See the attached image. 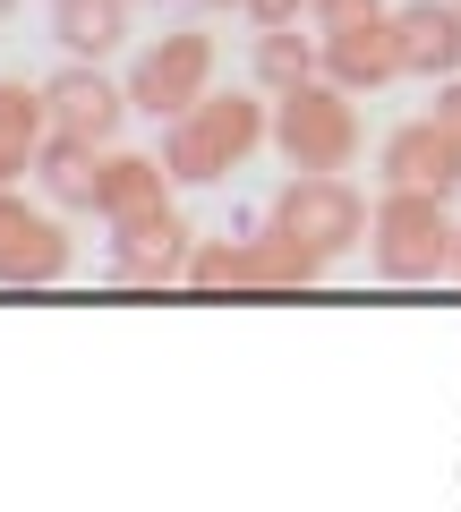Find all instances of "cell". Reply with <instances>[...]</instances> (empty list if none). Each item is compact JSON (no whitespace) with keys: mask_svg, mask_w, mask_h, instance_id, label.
Instances as JSON below:
<instances>
[{"mask_svg":"<svg viewBox=\"0 0 461 512\" xmlns=\"http://www.w3.org/2000/svg\"><path fill=\"white\" fill-rule=\"evenodd\" d=\"M265 137H274V111H265L257 94H205L180 120H163V171L180 188H214V180H231Z\"/></svg>","mask_w":461,"mask_h":512,"instance_id":"cell-1","label":"cell"},{"mask_svg":"<svg viewBox=\"0 0 461 512\" xmlns=\"http://www.w3.org/2000/svg\"><path fill=\"white\" fill-rule=\"evenodd\" d=\"M274 222L282 239H299V248L316 256V265H333V256H351V248H368V222H376V205L359 197L342 171H291V180L274 188Z\"/></svg>","mask_w":461,"mask_h":512,"instance_id":"cell-2","label":"cell"},{"mask_svg":"<svg viewBox=\"0 0 461 512\" xmlns=\"http://www.w3.org/2000/svg\"><path fill=\"white\" fill-rule=\"evenodd\" d=\"M274 146L291 154V171H351L368 128H359V94H342L333 77L274 94Z\"/></svg>","mask_w":461,"mask_h":512,"instance_id":"cell-3","label":"cell"},{"mask_svg":"<svg viewBox=\"0 0 461 512\" xmlns=\"http://www.w3.org/2000/svg\"><path fill=\"white\" fill-rule=\"evenodd\" d=\"M453 231L461 222L444 214V197L385 188L376 197V222H368V256H376L385 282H436V274H453Z\"/></svg>","mask_w":461,"mask_h":512,"instance_id":"cell-4","label":"cell"},{"mask_svg":"<svg viewBox=\"0 0 461 512\" xmlns=\"http://www.w3.org/2000/svg\"><path fill=\"white\" fill-rule=\"evenodd\" d=\"M205 94H214V35H205V26H171V35H154L146 52L129 60V103L146 111V120H180Z\"/></svg>","mask_w":461,"mask_h":512,"instance_id":"cell-5","label":"cell"},{"mask_svg":"<svg viewBox=\"0 0 461 512\" xmlns=\"http://www.w3.org/2000/svg\"><path fill=\"white\" fill-rule=\"evenodd\" d=\"M188 256H197L188 214L180 205H154V214H137V222H111L103 282L111 291H171V282H188Z\"/></svg>","mask_w":461,"mask_h":512,"instance_id":"cell-6","label":"cell"},{"mask_svg":"<svg viewBox=\"0 0 461 512\" xmlns=\"http://www.w3.org/2000/svg\"><path fill=\"white\" fill-rule=\"evenodd\" d=\"M69 265H77L69 222L26 205L18 188H0V282L9 291H52V282H69Z\"/></svg>","mask_w":461,"mask_h":512,"instance_id":"cell-7","label":"cell"},{"mask_svg":"<svg viewBox=\"0 0 461 512\" xmlns=\"http://www.w3.org/2000/svg\"><path fill=\"white\" fill-rule=\"evenodd\" d=\"M43 111H52L60 137H86V146H111L120 120H129V77H103V60H60L43 77Z\"/></svg>","mask_w":461,"mask_h":512,"instance_id":"cell-8","label":"cell"},{"mask_svg":"<svg viewBox=\"0 0 461 512\" xmlns=\"http://www.w3.org/2000/svg\"><path fill=\"white\" fill-rule=\"evenodd\" d=\"M316 77H333L342 94H376L402 77V52H393V9L368 26H333V35H316Z\"/></svg>","mask_w":461,"mask_h":512,"instance_id":"cell-9","label":"cell"},{"mask_svg":"<svg viewBox=\"0 0 461 512\" xmlns=\"http://www.w3.org/2000/svg\"><path fill=\"white\" fill-rule=\"evenodd\" d=\"M393 52H402V77H461V0H402L393 9Z\"/></svg>","mask_w":461,"mask_h":512,"instance_id":"cell-10","label":"cell"},{"mask_svg":"<svg viewBox=\"0 0 461 512\" xmlns=\"http://www.w3.org/2000/svg\"><path fill=\"white\" fill-rule=\"evenodd\" d=\"M385 188H427V197H453L461 188V137L427 111V120H402L385 137Z\"/></svg>","mask_w":461,"mask_h":512,"instance_id":"cell-11","label":"cell"},{"mask_svg":"<svg viewBox=\"0 0 461 512\" xmlns=\"http://www.w3.org/2000/svg\"><path fill=\"white\" fill-rule=\"evenodd\" d=\"M154 205H171L163 154H120V146H111L103 154V180H94V214H103V222H137V214H154Z\"/></svg>","mask_w":461,"mask_h":512,"instance_id":"cell-12","label":"cell"},{"mask_svg":"<svg viewBox=\"0 0 461 512\" xmlns=\"http://www.w3.org/2000/svg\"><path fill=\"white\" fill-rule=\"evenodd\" d=\"M137 26V0H52V43L69 60H111Z\"/></svg>","mask_w":461,"mask_h":512,"instance_id":"cell-13","label":"cell"},{"mask_svg":"<svg viewBox=\"0 0 461 512\" xmlns=\"http://www.w3.org/2000/svg\"><path fill=\"white\" fill-rule=\"evenodd\" d=\"M103 154L111 146H86V137H43V154H35V188L60 205V214H94V180H103Z\"/></svg>","mask_w":461,"mask_h":512,"instance_id":"cell-14","label":"cell"},{"mask_svg":"<svg viewBox=\"0 0 461 512\" xmlns=\"http://www.w3.org/2000/svg\"><path fill=\"white\" fill-rule=\"evenodd\" d=\"M316 77V35H299V26H265L257 43H248V86L257 94H291Z\"/></svg>","mask_w":461,"mask_h":512,"instance_id":"cell-15","label":"cell"},{"mask_svg":"<svg viewBox=\"0 0 461 512\" xmlns=\"http://www.w3.org/2000/svg\"><path fill=\"white\" fill-rule=\"evenodd\" d=\"M188 291H257V231L197 239V256H188Z\"/></svg>","mask_w":461,"mask_h":512,"instance_id":"cell-16","label":"cell"},{"mask_svg":"<svg viewBox=\"0 0 461 512\" xmlns=\"http://www.w3.org/2000/svg\"><path fill=\"white\" fill-rule=\"evenodd\" d=\"M0 137H52L43 86H26V77H0Z\"/></svg>","mask_w":461,"mask_h":512,"instance_id":"cell-17","label":"cell"},{"mask_svg":"<svg viewBox=\"0 0 461 512\" xmlns=\"http://www.w3.org/2000/svg\"><path fill=\"white\" fill-rule=\"evenodd\" d=\"M368 18H385V0H316V9H308L316 35H333V26H368Z\"/></svg>","mask_w":461,"mask_h":512,"instance_id":"cell-18","label":"cell"},{"mask_svg":"<svg viewBox=\"0 0 461 512\" xmlns=\"http://www.w3.org/2000/svg\"><path fill=\"white\" fill-rule=\"evenodd\" d=\"M308 9H316V0H240V18L257 26V35H265V26H308Z\"/></svg>","mask_w":461,"mask_h":512,"instance_id":"cell-19","label":"cell"},{"mask_svg":"<svg viewBox=\"0 0 461 512\" xmlns=\"http://www.w3.org/2000/svg\"><path fill=\"white\" fill-rule=\"evenodd\" d=\"M35 154H43V137H0V188L35 180Z\"/></svg>","mask_w":461,"mask_h":512,"instance_id":"cell-20","label":"cell"},{"mask_svg":"<svg viewBox=\"0 0 461 512\" xmlns=\"http://www.w3.org/2000/svg\"><path fill=\"white\" fill-rule=\"evenodd\" d=\"M436 120L461 137V77H444V86H436Z\"/></svg>","mask_w":461,"mask_h":512,"instance_id":"cell-21","label":"cell"},{"mask_svg":"<svg viewBox=\"0 0 461 512\" xmlns=\"http://www.w3.org/2000/svg\"><path fill=\"white\" fill-rule=\"evenodd\" d=\"M453 282H461V231H453Z\"/></svg>","mask_w":461,"mask_h":512,"instance_id":"cell-22","label":"cell"},{"mask_svg":"<svg viewBox=\"0 0 461 512\" xmlns=\"http://www.w3.org/2000/svg\"><path fill=\"white\" fill-rule=\"evenodd\" d=\"M0 18H18V0H0Z\"/></svg>","mask_w":461,"mask_h":512,"instance_id":"cell-23","label":"cell"}]
</instances>
